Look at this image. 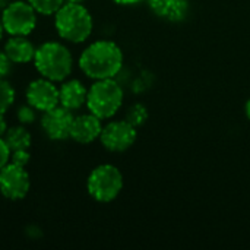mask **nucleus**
I'll use <instances>...</instances> for the list:
<instances>
[{
    "instance_id": "c85d7f7f",
    "label": "nucleus",
    "mask_w": 250,
    "mask_h": 250,
    "mask_svg": "<svg viewBox=\"0 0 250 250\" xmlns=\"http://www.w3.org/2000/svg\"><path fill=\"white\" fill-rule=\"evenodd\" d=\"M66 1H73V3H83L85 0H66Z\"/></svg>"
},
{
    "instance_id": "b1692460",
    "label": "nucleus",
    "mask_w": 250,
    "mask_h": 250,
    "mask_svg": "<svg viewBox=\"0 0 250 250\" xmlns=\"http://www.w3.org/2000/svg\"><path fill=\"white\" fill-rule=\"evenodd\" d=\"M9 129V125H7V120L4 117V114H0V138L4 136V133L7 132Z\"/></svg>"
},
{
    "instance_id": "9d476101",
    "label": "nucleus",
    "mask_w": 250,
    "mask_h": 250,
    "mask_svg": "<svg viewBox=\"0 0 250 250\" xmlns=\"http://www.w3.org/2000/svg\"><path fill=\"white\" fill-rule=\"evenodd\" d=\"M25 98L38 113H44L59 105V86L47 78H37L31 81L25 89Z\"/></svg>"
},
{
    "instance_id": "a211bd4d",
    "label": "nucleus",
    "mask_w": 250,
    "mask_h": 250,
    "mask_svg": "<svg viewBox=\"0 0 250 250\" xmlns=\"http://www.w3.org/2000/svg\"><path fill=\"white\" fill-rule=\"evenodd\" d=\"M146 119H148V111H146V107L142 104H133L126 113V120L135 127L142 126L146 122Z\"/></svg>"
},
{
    "instance_id": "0eeeda50",
    "label": "nucleus",
    "mask_w": 250,
    "mask_h": 250,
    "mask_svg": "<svg viewBox=\"0 0 250 250\" xmlns=\"http://www.w3.org/2000/svg\"><path fill=\"white\" fill-rule=\"evenodd\" d=\"M138 132L133 125L125 120H111L103 126L100 142L110 152H125L136 142Z\"/></svg>"
},
{
    "instance_id": "9b49d317",
    "label": "nucleus",
    "mask_w": 250,
    "mask_h": 250,
    "mask_svg": "<svg viewBox=\"0 0 250 250\" xmlns=\"http://www.w3.org/2000/svg\"><path fill=\"white\" fill-rule=\"evenodd\" d=\"M103 126V120L92 113L75 116L70 129V139L81 145H89L100 139Z\"/></svg>"
},
{
    "instance_id": "412c9836",
    "label": "nucleus",
    "mask_w": 250,
    "mask_h": 250,
    "mask_svg": "<svg viewBox=\"0 0 250 250\" xmlns=\"http://www.w3.org/2000/svg\"><path fill=\"white\" fill-rule=\"evenodd\" d=\"M12 62L7 57V54L0 50V79H6L9 76V73L12 72Z\"/></svg>"
},
{
    "instance_id": "6e6552de",
    "label": "nucleus",
    "mask_w": 250,
    "mask_h": 250,
    "mask_svg": "<svg viewBox=\"0 0 250 250\" xmlns=\"http://www.w3.org/2000/svg\"><path fill=\"white\" fill-rule=\"evenodd\" d=\"M31 189L29 173L25 167L9 161L0 168V193L9 201H21L26 198Z\"/></svg>"
},
{
    "instance_id": "dca6fc26",
    "label": "nucleus",
    "mask_w": 250,
    "mask_h": 250,
    "mask_svg": "<svg viewBox=\"0 0 250 250\" xmlns=\"http://www.w3.org/2000/svg\"><path fill=\"white\" fill-rule=\"evenodd\" d=\"M41 16H54V13L66 3V0H26Z\"/></svg>"
},
{
    "instance_id": "4be33fe9",
    "label": "nucleus",
    "mask_w": 250,
    "mask_h": 250,
    "mask_svg": "<svg viewBox=\"0 0 250 250\" xmlns=\"http://www.w3.org/2000/svg\"><path fill=\"white\" fill-rule=\"evenodd\" d=\"M10 154H12V151L9 149L6 141L3 138H0V168H3L10 161Z\"/></svg>"
},
{
    "instance_id": "393cba45",
    "label": "nucleus",
    "mask_w": 250,
    "mask_h": 250,
    "mask_svg": "<svg viewBox=\"0 0 250 250\" xmlns=\"http://www.w3.org/2000/svg\"><path fill=\"white\" fill-rule=\"evenodd\" d=\"M113 1L117 3V4H122V6H132V4L141 3L142 0H113Z\"/></svg>"
},
{
    "instance_id": "423d86ee",
    "label": "nucleus",
    "mask_w": 250,
    "mask_h": 250,
    "mask_svg": "<svg viewBox=\"0 0 250 250\" xmlns=\"http://www.w3.org/2000/svg\"><path fill=\"white\" fill-rule=\"evenodd\" d=\"M1 23L7 35H31L38 23V13L26 0H12L1 10Z\"/></svg>"
},
{
    "instance_id": "bb28decb",
    "label": "nucleus",
    "mask_w": 250,
    "mask_h": 250,
    "mask_svg": "<svg viewBox=\"0 0 250 250\" xmlns=\"http://www.w3.org/2000/svg\"><path fill=\"white\" fill-rule=\"evenodd\" d=\"M10 1H12V0H0V12H1Z\"/></svg>"
},
{
    "instance_id": "f257e3e1",
    "label": "nucleus",
    "mask_w": 250,
    "mask_h": 250,
    "mask_svg": "<svg viewBox=\"0 0 250 250\" xmlns=\"http://www.w3.org/2000/svg\"><path fill=\"white\" fill-rule=\"evenodd\" d=\"M78 64L81 72L92 81L116 78L123 66V51L114 41L97 40L83 48Z\"/></svg>"
},
{
    "instance_id": "f3484780",
    "label": "nucleus",
    "mask_w": 250,
    "mask_h": 250,
    "mask_svg": "<svg viewBox=\"0 0 250 250\" xmlns=\"http://www.w3.org/2000/svg\"><path fill=\"white\" fill-rule=\"evenodd\" d=\"M15 98L16 91L13 85L6 79H0V114H6L7 110H10L15 103Z\"/></svg>"
},
{
    "instance_id": "a878e982",
    "label": "nucleus",
    "mask_w": 250,
    "mask_h": 250,
    "mask_svg": "<svg viewBox=\"0 0 250 250\" xmlns=\"http://www.w3.org/2000/svg\"><path fill=\"white\" fill-rule=\"evenodd\" d=\"M245 113H246L248 120L250 122V100H248V103H246V105H245Z\"/></svg>"
},
{
    "instance_id": "7ed1b4c3",
    "label": "nucleus",
    "mask_w": 250,
    "mask_h": 250,
    "mask_svg": "<svg viewBox=\"0 0 250 250\" xmlns=\"http://www.w3.org/2000/svg\"><path fill=\"white\" fill-rule=\"evenodd\" d=\"M34 67L40 76L62 83L73 70L72 51L60 41H45L35 50Z\"/></svg>"
},
{
    "instance_id": "1a4fd4ad",
    "label": "nucleus",
    "mask_w": 250,
    "mask_h": 250,
    "mask_svg": "<svg viewBox=\"0 0 250 250\" xmlns=\"http://www.w3.org/2000/svg\"><path fill=\"white\" fill-rule=\"evenodd\" d=\"M73 119H75L73 111L59 104L53 107L51 110H47L41 114L40 126L44 135L50 141L60 142V141H66L70 138Z\"/></svg>"
},
{
    "instance_id": "39448f33",
    "label": "nucleus",
    "mask_w": 250,
    "mask_h": 250,
    "mask_svg": "<svg viewBox=\"0 0 250 250\" xmlns=\"http://www.w3.org/2000/svg\"><path fill=\"white\" fill-rule=\"evenodd\" d=\"M123 189V174L113 164H100L89 173L86 179V192L88 195L100 202L110 204L113 202Z\"/></svg>"
},
{
    "instance_id": "6ab92c4d",
    "label": "nucleus",
    "mask_w": 250,
    "mask_h": 250,
    "mask_svg": "<svg viewBox=\"0 0 250 250\" xmlns=\"http://www.w3.org/2000/svg\"><path fill=\"white\" fill-rule=\"evenodd\" d=\"M37 113L38 111L32 105H29L28 103L26 104H22L16 110V120H18L19 125L29 126V125H32L37 120Z\"/></svg>"
},
{
    "instance_id": "ddd939ff",
    "label": "nucleus",
    "mask_w": 250,
    "mask_h": 250,
    "mask_svg": "<svg viewBox=\"0 0 250 250\" xmlns=\"http://www.w3.org/2000/svg\"><path fill=\"white\" fill-rule=\"evenodd\" d=\"M37 47L28 37L22 35H9L4 42L3 51L7 54L13 64H28L34 62Z\"/></svg>"
},
{
    "instance_id": "f03ea898",
    "label": "nucleus",
    "mask_w": 250,
    "mask_h": 250,
    "mask_svg": "<svg viewBox=\"0 0 250 250\" xmlns=\"http://www.w3.org/2000/svg\"><path fill=\"white\" fill-rule=\"evenodd\" d=\"M53 18L57 35L66 42L82 44L92 34L94 19L82 3L66 1Z\"/></svg>"
},
{
    "instance_id": "4468645a",
    "label": "nucleus",
    "mask_w": 250,
    "mask_h": 250,
    "mask_svg": "<svg viewBox=\"0 0 250 250\" xmlns=\"http://www.w3.org/2000/svg\"><path fill=\"white\" fill-rule=\"evenodd\" d=\"M148 4L154 15L168 22H182L189 13L188 0H148Z\"/></svg>"
},
{
    "instance_id": "5701e85b",
    "label": "nucleus",
    "mask_w": 250,
    "mask_h": 250,
    "mask_svg": "<svg viewBox=\"0 0 250 250\" xmlns=\"http://www.w3.org/2000/svg\"><path fill=\"white\" fill-rule=\"evenodd\" d=\"M28 230H31V231H32L31 234L28 233V237H29V239H40V237L42 236V231L40 230V227H38V226H29V227H28Z\"/></svg>"
},
{
    "instance_id": "20e7f679",
    "label": "nucleus",
    "mask_w": 250,
    "mask_h": 250,
    "mask_svg": "<svg viewBox=\"0 0 250 250\" xmlns=\"http://www.w3.org/2000/svg\"><path fill=\"white\" fill-rule=\"evenodd\" d=\"M125 92L114 78L98 79L88 88L86 108L101 120H108L122 108Z\"/></svg>"
},
{
    "instance_id": "f8f14e48",
    "label": "nucleus",
    "mask_w": 250,
    "mask_h": 250,
    "mask_svg": "<svg viewBox=\"0 0 250 250\" xmlns=\"http://www.w3.org/2000/svg\"><path fill=\"white\" fill-rule=\"evenodd\" d=\"M88 88L81 79H66L59 86V104L76 111L86 104Z\"/></svg>"
},
{
    "instance_id": "aec40b11",
    "label": "nucleus",
    "mask_w": 250,
    "mask_h": 250,
    "mask_svg": "<svg viewBox=\"0 0 250 250\" xmlns=\"http://www.w3.org/2000/svg\"><path fill=\"white\" fill-rule=\"evenodd\" d=\"M10 161L18 164V166H22V167H26L31 161V154H29V149H18V151H12L10 154Z\"/></svg>"
},
{
    "instance_id": "2eb2a0df",
    "label": "nucleus",
    "mask_w": 250,
    "mask_h": 250,
    "mask_svg": "<svg viewBox=\"0 0 250 250\" xmlns=\"http://www.w3.org/2000/svg\"><path fill=\"white\" fill-rule=\"evenodd\" d=\"M3 139L6 141L10 151L29 149L32 145V135L23 125H16L7 129Z\"/></svg>"
},
{
    "instance_id": "cd10ccee",
    "label": "nucleus",
    "mask_w": 250,
    "mask_h": 250,
    "mask_svg": "<svg viewBox=\"0 0 250 250\" xmlns=\"http://www.w3.org/2000/svg\"><path fill=\"white\" fill-rule=\"evenodd\" d=\"M6 32H4V28H3V23H1V18H0V42H1V40H3V35H4Z\"/></svg>"
}]
</instances>
